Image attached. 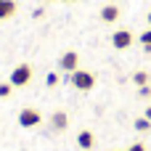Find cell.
<instances>
[{
  "instance_id": "6da1fadb",
  "label": "cell",
  "mask_w": 151,
  "mask_h": 151,
  "mask_svg": "<svg viewBox=\"0 0 151 151\" xmlns=\"http://www.w3.org/2000/svg\"><path fill=\"white\" fill-rule=\"evenodd\" d=\"M72 85L77 88V90H82V93H88V90H93V85H96V77L88 72V69H77V72H72Z\"/></svg>"
},
{
  "instance_id": "7a4b0ae2",
  "label": "cell",
  "mask_w": 151,
  "mask_h": 151,
  "mask_svg": "<svg viewBox=\"0 0 151 151\" xmlns=\"http://www.w3.org/2000/svg\"><path fill=\"white\" fill-rule=\"evenodd\" d=\"M29 80H32V66H29V64H19V66L11 72V85H13V88H24Z\"/></svg>"
},
{
  "instance_id": "3957f363",
  "label": "cell",
  "mask_w": 151,
  "mask_h": 151,
  "mask_svg": "<svg viewBox=\"0 0 151 151\" xmlns=\"http://www.w3.org/2000/svg\"><path fill=\"white\" fill-rule=\"evenodd\" d=\"M111 45H114L117 50H127V48L133 45V32H130V29H117V32L111 35Z\"/></svg>"
},
{
  "instance_id": "277c9868",
  "label": "cell",
  "mask_w": 151,
  "mask_h": 151,
  "mask_svg": "<svg viewBox=\"0 0 151 151\" xmlns=\"http://www.w3.org/2000/svg\"><path fill=\"white\" fill-rule=\"evenodd\" d=\"M40 119H42V114H40L37 109H21V111H19V125H21V127H37Z\"/></svg>"
},
{
  "instance_id": "5b68a950",
  "label": "cell",
  "mask_w": 151,
  "mask_h": 151,
  "mask_svg": "<svg viewBox=\"0 0 151 151\" xmlns=\"http://www.w3.org/2000/svg\"><path fill=\"white\" fill-rule=\"evenodd\" d=\"M58 66H61L64 72H77V69H80V56H77L74 50H69V53H64V56L58 58Z\"/></svg>"
},
{
  "instance_id": "8992f818",
  "label": "cell",
  "mask_w": 151,
  "mask_h": 151,
  "mask_svg": "<svg viewBox=\"0 0 151 151\" xmlns=\"http://www.w3.org/2000/svg\"><path fill=\"white\" fill-rule=\"evenodd\" d=\"M50 125H53V130H66V125H69V117L64 114V111H53V117H50Z\"/></svg>"
},
{
  "instance_id": "52a82bcc",
  "label": "cell",
  "mask_w": 151,
  "mask_h": 151,
  "mask_svg": "<svg viewBox=\"0 0 151 151\" xmlns=\"http://www.w3.org/2000/svg\"><path fill=\"white\" fill-rule=\"evenodd\" d=\"M93 143H96V135H93V133H90V130H82V133H80V135H77V146H80V149H93Z\"/></svg>"
},
{
  "instance_id": "ba28073f",
  "label": "cell",
  "mask_w": 151,
  "mask_h": 151,
  "mask_svg": "<svg viewBox=\"0 0 151 151\" xmlns=\"http://www.w3.org/2000/svg\"><path fill=\"white\" fill-rule=\"evenodd\" d=\"M101 19L109 21V24L117 21V19H119V8H117V5H104V8H101Z\"/></svg>"
},
{
  "instance_id": "9c48e42d",
  "label": "cell",
  "mask_w": 151,
  "mask_h": 151,
  "mask_svg": "<svg viewBox=\"0 0 151 151\" xmlns=\"http://www.w3.org/2000/svg\"><path fill=\"white\" fill-rule=\"evenodd\" d=\"M16 13V3L13 0H0V19H8Z\"/></svg>"
},
{
  "instance_id": "30bf717a",
  "label": "cell",
  "mask_w": 151,
  "mask_h": 151,
  "mask_svg": "<svg viewBox=\"0 0 151 151\" xmlns=\"http://www.w3.org/2000/svg\"><path fill=\"white\" fill-rule=\"evenodd\" d=\"M133 82H135L138 88H143V85H149V74H146V72H135V74H133Z\"/></svg>"
},
{
  "instance_id": "8fae6325",
  "label": "cell",
  "mask_w": 151,
  "mask_h": 151,
  "mask_svg": "<svg viewBox=\"0 0 151 151\" xmlns=\"http://www.w3.org/2000/svg\"><path fill=\"white\" fill-rule=\"evenodd\" d=\"M149 127H151V119H146V117H143V119H135V130H138V133H146Z\"/></svg>"
},
{
  "instance_id": "7c38bea8",
  "label": "cell",
  "mask_w": 151,
  "mask_h": 151,
  "mask_svg": "<svg viewBox=\"0 0 151 151\" xmlns=\"http://www.w3.org/2000/svg\"><path fill=\"white\" fill-rule=\"evenodd\" d=\"M11 90H13V85H11V82H0V98H8V96H11Z\"/></svg>"
},
{
  "instance_id": "4fadbf2b",
  "label": "cell",
  "mask_w": 151,
  "mask_h": 151,
  "mask_svg": "<svg viewBox=\"0 0 151 151\" xmlns=\"http://www.w3.org/2000/svg\"><path fill=\"white\" fill-rule=\"evenodd\" d=\"M141 42H143V48H146V50H151V27L141 35Z\"/></svg>"
},
{
  "instance_id": "5bb4252c",
  "label": "cell",
  "mask_w": 151,
  "mask_h": 151,
  "mask_svg": "<svg viewBox=\"0 0 151 151\" xmlns=\"http://www.w3.org/2000/svg\"><path fill=\"white\" fill-rule=\"evenodd\" d=\"M45 85H48V88H56V85H58V74H56V72H50V74L45 77Z\"/></svg>"
},
{
  "instance_id": "9a60e30c",
  "label": "cell",
  "mask_w": 151,
  "mask_h": 151,
  "mask_svg": "<svg viewBox=\"0 0 151 151\" xmlns=\"http://www.w3.org/2000/svg\"><path fill=\"white\" fill-rule=\"evenodd\" d=\"M127 151H149V149H146L143 143H133V146H130V149H127Z\"/></svg>"
},
{
  "instance_id": "2e32d148",
  "label": "cell",
  "mask_w": 151,
  "mask_h": 151,
  "mask_svg": "<svg viewBox=\"0 0 151 151\" xmlns=\"http://www.w3.org/2000/svg\"><path fill=\"white\" fill-rule=\"evenodd\" d=\"M138 93H141V96H151V88H149V85H143V88H138Z\"/></svg>"
},
{
  "instance_id": "e0dca14e",
  "label": "cell",
  "mask_w": 151,
  "mask_h": 151,
  "mask_svg": "<svg viewBox=\"0 0 151 151\" xmlns=\"http://www.w3.org/2000/svg\"><path fill=\"white\" fill-rule=\"evenodd\" d=\"M146 119H151V106H149V109H146Z\"/></svg>"
},
{
  "instance_id": "ac0fdd59",
  "label": "cell",
  "mask_w": 151,
  "mask_h": 151,
  "mask_svg": "<svg viewBox=\"0 0 151 151\" xmlns=\"http://www.w3.org/2000/svg\"><path fill=\"white\" fill-rule=\"evenodd\" d=\"M149 27H151V13H149Z\"/></svg>"
},
{
  "instance_id": "d6986e66",
  "label": "cell",
  "mask_w": 151,
  "mask_h": 151,
  "mask_svg": "<svg viewBox=\"0 0 151 151\" xmlns=\"http://www.w3.org/2000/svg\"><path fill=\"white\" fill-rule=\"evenodd\" d=\"M64 3H66V0H64Z\"/></svg>"
}]
</instances>
